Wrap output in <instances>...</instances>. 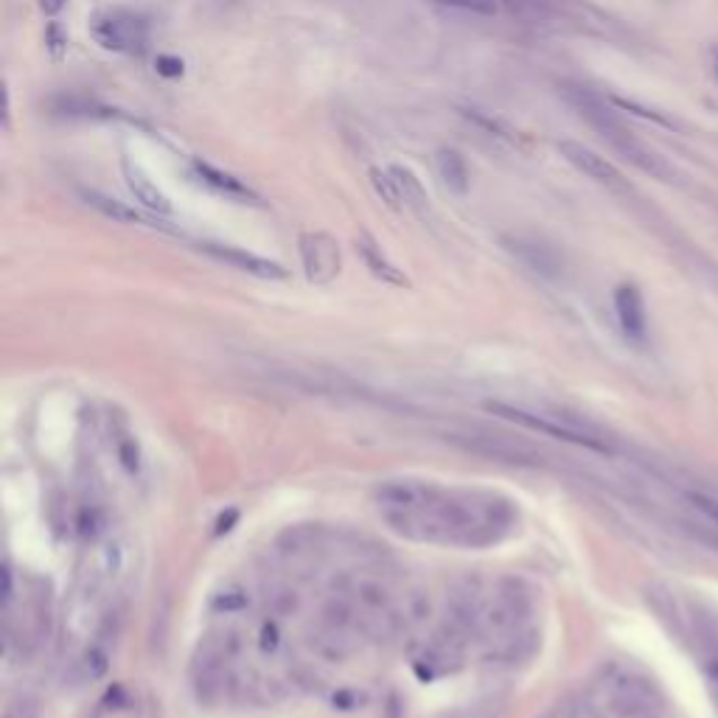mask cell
Wrapping results in <instances>:
<instances>
[{
	"instance_id": "obj_4",
	"label": "cell",
	"mask_w": 718,
	"mask_h": 718,
	"mask_svg": "<svg viewBox=\"0 0 718 718\" xmlns=\"http://www.w3.org/2000/svg\"><path fill=\"white\" fill-rule=\"evenodd\" d=\"M93 37L107 51L118 54H141L149 42V29L141 17L129 12H110L101 14L93 23Z\"/></svg>"
},
{
	"instance_id": "obj_7",
	"label": "cell",
	"mask_w": 718,
	"mask_h": 718,
	"mask_svg": "<svg viewBox=\"0 0 718 718\" xmlns=\"http://www.w3.org/2000/svg\"><path fill=\"white\" fill-rule=\"evenodd\" d=\"M200 250L208 253V255L216 258V261H222V264H230V267L242 270V272H250V275H255V278H270V281H275V278H284V275H287V270L281 267V264H275V261L261 258V255H255V253H247V250H242V247L205 242V245H200Z\"/></svg>"
},
{
	"instance_id": "obj_1",
	"label": "cell",
	"mask_w": 718,
	"mask_h": 718,
	"mask_svg": "<svg viewBox=\"0 0 718 718\" xmlns=\"http://www.w3.org/2000/svg\"><path fill=\"white\" fill-rule=\"evenodd\" d=\"M376 511L390 531L410 541L458 550L494 548L519 525V511L508 497L432 480L382 483Z\"/></svg>"
},
{
	"instance_id": "obj_2",
	"label": "cell",
	"mask_w": 718,
	"mask_h": 718,
	"mask_svg": "<svg viewBox=\"0 0 718 718\" xmlns=\"http://www.w3.org/2000/svg\"><path fill=\"white\" fill-rule=\"evenodd\" d=\"M561 99L570 104V110L590 126L595 133L612 146L620 158H626L632 166H637L640 171L651 174V177L657 180H673L677 177V171L670 169V163L665 158H660L654 149L645 146L632 129L623 124V118L612 110V104L606 99H601L595 91L584 84H575V82H564L558 87Z\"/></svg>"
},
{
	"instance_id": "obj_5",
	"label": "cell",
	"mask_w": 718,
	"mask_h": 718,
	"mask_svg": "<svg viewBox=\"0 0 718 718\" xmlns=\"http://www.w3.org/2000/svg\"><path fill=\"white\" fill-rule=\"evenodd\" d=\"M558 151L561 158L567 160L570 166H575L581 174H586L590 180L606 186V188H615V191H626V180L623 174L609 163L606 158H601L598 151H593L590 146H584L578 141H561L558 143Z\"/></svg>"
},
{
	"instance_id": "obj_6",
	"label": "cell",
	"mask_w": 718,
	"mask_h": 718,
	"mask_svg": "<svg viewBox=\"0 0 718 718\" xmlns=\"http://www.w3.org/2000/svg\"><path fill=\"white\" fill-rule=\"evenodd\" d=\"M300 255L307 278L315 284H325L340 272V250L329 233H307L300 238Z\"/></svg>"
},
{
	"instance_id": "obj_15",
	"label": "cell",
	"mask_w": 718,
	"mask_h": 718,
	"mask_svg": "<svg viewBox=\"0 0 718 718\" xmlns=\"http://www.w3.org/2000/svg\"><path fill=\"white\" fill-rule=\"evenodd\" d=\"M390 174H394V180L399 186L402 203L416 211L419 216H427L429 200H427V191H424V186H421V180L416 177V174H412L410 169H404V166H390Z\"/></svg>"
},
{
	"instance_id": "obj_11",
	"label": "cell",
	"mask_w": 718,
	"mask_h": 718,
	"mask_svg": "<svg viewBox=\"0 0 718 718\" xmlns=\"http://www.w3.org/2000/svg\"><path fill=\"white\" fill-rule=\"evenodd\" d=\"M357 250H359V255H362V261H365V267L371 270L376 278L387 281V284H396V287H404V284H407V278L402 275V270H399L385 253H382V247H379L368 233H362V236L357 238Z\"/></svg>"
},
{
	"instance_id": "obj_13",
	"label": "cell",
	"mask_w": 718,
	"mask_h": 718,
	"mask_svg": "<svg viewBox=\"0 0 718 718\" xmlns=\"http://www.w3.org/2000/svg\"><path fill=\"white\" fill-rule=\"evenodd\" d=\"M435 169H438L441 180L449 191L461 194V197L469 191V169H466V160H463L461 151L441 149L438 155H435Z\"/></svg>"
},
{
	"instance_id": "obj_20",
	"label": "cell",
	"mask_w": 718,
	"mask_h": 718,
	"mask_svg": "<svg viewBox=\"0 0 718 718\" xmlns=\"http://www.w3.org/2000/svg\"><path fill=\"white\" fill-rule=\"evenodd\" d=\"M158 74L169 76V79H180L183 76V59L177 56H158Z\"/></svg>"
},
{
	"instance_id": "obj_10",
	"label": "cell",
	"mask_w": 718,
	"mask_h": 718,
	"mask_svg": "<svg viewBox=\"0 0 718 718\" xmlns=\"http://www.w3.org/2000/svg\"><path fill=\"white\" fill-rule=\"evenodd\" d=\"M615 309H618V320L623 325V332L628 337L640 340L645 334V309H643V298L632 284H623L615 292Z\"/></svg>"
},
{
	"instance_id": "obj_8",
	"label": "cell",
	"mask_w": 718,
	"mask_h": 718,
	"mask_svg": "<svg viewBox=\"0 0 718 718\" xmlns=\"http://www.w3.org/2000/svg\"><path fill=\"white\" fill-rule=\"evenodd\" d=\"M506 247L522 261V264H528L531 270H536L539 275H558L561 270V261L558 255L548 247V245H541L536 242V238H525V236H508L506 238Z\"/></svg>"
},
{
	"instance_id": "obj_19",
	"label": "cell",
	"mask_w": 718,
	"mask_h": 718,
	"mask_svg": "<svg viewBox=\"0 0 718 718\" xmlns=\"http://www.w3.org/2000/svg\"><path fill=\"white\" fill-rule=\"evenodd\" d=\"M688 499L693 503L696 511H702L710 522H715V525H718V499H713V497H707V494H696V491H690Z\"/></svg>"
},
{
	"instance_id": "obj_14",
	"label": "cell",
	"mask_w": 718,
	"mask_h": 718,
	"mask_svg": "<svg viewBox=\"0 0 718 718\" xmlns=\"http://www.w3.org/2000/svg\"><path fill=\"white\" fill-rule=\"evenodd\" d=\"M194 171L200 174V180L208 188L225 194V197H233V200H255V194L242 180H236L233 174H228V171H220V169H213L208 163H194Z\"/></svg>"
},
{
	"instance_id": "obj_21",
	"label": "cell",
	"mask_w": 718,
	"mask_h": 718,
	"mask_svg": "<svg viewBox=\"0 0 718 718\" xmlns=\"http://www.w3.org/2000/svg\"><path fill=\"white\" fill-rule=\"evenodd\" d=\"M713 74L718 79V48H713Z\"/></svg>"
},
{
	"instance_id": "obj_3",
	"label": "cell",
	"mask_w": 718,
	"mask_h": 718,
	"mask_svg": "<svg viewBox=\"0 0 718 718\" xmlns=\"http://www.w3.org/2000/svg\"><path fill=\"white\" fill-rule=\"evenodd\" d=\"M489 410L494 416L506 419L511 424H519L525 429H533V432H541V435H553L558 441H567V444H578V446H586V449H595V452H612L606 438H601L598 429H593L590 424H584L573 416H564L558 410H533V407H525V404H503V402H491Z\"/></svg>"
},
{
	"instance_id": "obj_12",
	"label": "cell",
	"mask_w": 718,
	"mask_h": 718,
	"mask_svg": "<svg viewBox=\"0 0 718 718\" xmlns=\"http://www.w3.org/2000/svg\"><path fill=\"white\" fill-rule=\"evenodd\" d=\"M82 200H84V205H91L93 211H99L101 216H107V220H113V222H124V225H143L146 222L135 208H129L126 203H121L116 197H107V194H101V191L84 188Z\"/></svg>"
},
{
	"instance_id": "obj_17",
	"label": "cell",
	"mask_w": 718,
	"mask_h": 718,
	"mask_svg": "<svg viewBox=\"0 0 718 718\" xmlns=\"http://www.w3.org/2000/svg\"><path fill=\"white\" fill-rule=\"evenodd\" d=\"M444 9H458V12H469V14H483L491 17L497 14V0H432Z\"/></svg>"
},
{
	"instance_id": "obj_18",
	"label": "cell",
	"mask_w": 718,
	"mask_h": 718,
	"mask_svg": "<svg viewBox=\"0 0 718 718\" xmlns=\"http://www.w3.org/2000/svg\"><path fill=\"white\" fill-rule=\"evenodd\" d=\"M469 121H474V124H480L483 129H489L491 135H499V138H508V141H514V135H511V129L503 124V121H497V118H491L489 113H480V110H466L463 113Z\"/></svg>"
},
{
	"instance_id": "obj_9",
	"label": "cell",
	"mask_w": 718,
	"mask_h": 718,
	"mask_svg": "<svg viewBox=\"0 0 718 718\" xmlns=\"http://www.w3.org/2000/svg\"><path fill=\"white\" fill-rule=\"evenodd\" d=\"M124 177H126V188L133 191V197H135L146 211H151V213H163V216L171 213V203H169V197H166V194H163L155 183L149 180V174H146L141 166L124 160Z\"/></svg>"
},
{
	"instance_id": "obj_16",
	"label": "cell",
	"mask_w": 718,
	"mask_h": 718,
	"mask_svg": "<svg viewBox=\"0 0 718 718\" xmlns=\"http://www.w3.org/2000/svg\"><path fill=\"white\" fill-rule=\"evenodd\" d=\"M371 183H374L376 194H379V197H382L390 208H394V211L402 208V194H399V186H396V180H394V174H390V169H387V171L374 169V171H371Z\"/></svg>"
}]
</instances>
